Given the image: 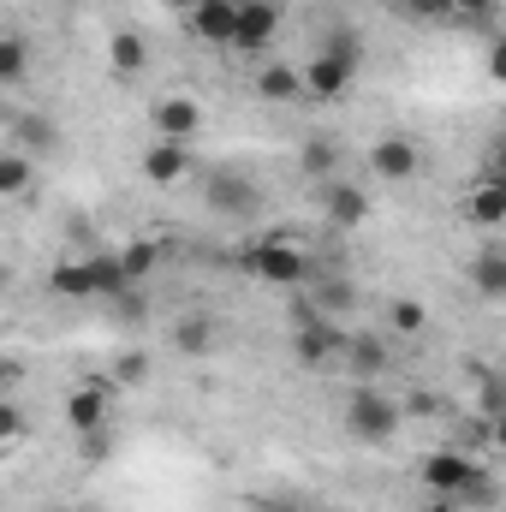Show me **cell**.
Here are the masks:
<instances>
[{
  "label": "cell",
  "mask_w": 506,
  "mask_h": 512,
  "mask_svg": "<svg viewBox=\"0 0 506 512\" xmlns=\"http://www.w3.org/2000/svg\"><path fill=\"white\" fill-rule=\"evenodd\" d=\"M358 72H364V36H358L352 24H334V30L316 42V60L298 72V84H304V96H316V102H340V96L358 84Z\"/></svg>",
  "instance_id": "6da1fadb"
},
{
  "label": "cell",
  "mask_w": 506,
  "mask_h": 512,
  "mask_svg": "<svg viewBox=\"0 0 506 512\" xmlns=\"http://www.w3.org/2000/svg\"><path fill=\"white\" fill-rule=\"evenodd\" d=\"M399 423H405L399 399H387L376 382H358V393L346 399V435L364 441V447H387L399 435Z\"/></svg>",
  "instance_id": "7a4b0ae2"
},
{
  "label": "cell",
  "mask_w": 506,
  "mask_h": 512,
  "mask_svg": "<svg viewBox=\"0 0 506 512\" xmlns=\"http://www.w3.org/2000/svg\"><path fill=\"white\" fill-rule=\"evenodd\" d=\"M203 197H209V209L227 215V221H256V215L268 209V191L256 185L245 167H209Z\"/></svg>",
  "instance_id": "3957f363"
},
{
  "label": "cell",
  "mask_w": 506,
  "mask_h": 512,
  "mask_svg": "<svg viewBox=\"0 0 506 512\" xmlns=\"http://www.w3.org/2000/svg\"><path fill=\"white\" fill-rule=\"evenodd\" d=\"M477 477H483V459L465 453V447H435V453H423V465H417V483H423L435 501H459Z\"/></svg>",
  "instance_id": "277c9868"
},
{
  "label": "cell",
  "mask_w": 506,
  "mask_h": 512,
  "mask_svg": "<svg viewBox=\"0 0 506 512\" xmlns=\"http://www.w3.org/2000/svg\"><path fill=\"white\" fill-rule=\"evenodd\" d=\"M245 262H251L256 280H268V286H304L316 274V256L304 245H292V239H262Z\"/></svg>",
  "instance_id": "5b68a950"
},
{
  "label": "cell",
  "mask_w": 506,
  "mask_h": 512,
  "mask_svg": "<svg viewBox=\"0 0 506 512\" xmlns=\"http://www.w3.org/2000/svg\"><path fill=\"white\" fill-rule=\"evenodd\" d=\"M370 173L376 179H387V185H405V179H417L423 173V143H411V137H381V143H370Z\"/></svg>",
  "instance_id": "8992f818"
},
{
  "label": "cell",
  "mask_w": 506,
  "mask_h": 512,
  "mask_svg": "<svg viewBox=\"0 0 506 512\" xmlns=\"http://www.w3.org/2000/svg\"><path fill=\"white\" fill-rule=\"evenodd\" d=\"M340 346H346V334H340L328 316H310V322H298V340H292V352H298V364H304V370H328V364L340 358Z\"/></svg>",
  "instance_id": "52a82bcc"
},
{
  "label": "cell",
  "mask_w": 506,
  "mask_h": 512,
  "mask_svg": "<svg viewBox=\"0 0 506 512\" xmlns=\"http://www.w3.org/2000/svg\"><path fill=\"white\" fill-rule=\"evenodd\" d=\"M274 30H280V6H274V0H239V24H233V48H245V54H268V42H274Z\"/></svg>",
  "instance_id": "ba28073f"
},
{
  "label": "cell",
  "mask_w": 506,
  "mask_h": 512,
  "mask_svg": "<svg viewBox=\"0 0 506 512\" xmlns=\"http://www.w3.org/2000/svg\"><path fill=\"white\" fill-rule=\"evenodd\" d=\"M167 346H173L179 358H215V352H221V322H215V316H203V310H191V316H179V322H173Z\"/></svg>",
  "instance_id": "9c48e42d"
},
{
  "label": "cell",
  "mask_w": 506,
  "mask_h": 512,
  "mask_svg": "<svg viewBox=\"0 0 506 512\" xmlns=\"http://www.w3.org/2000/svg\"><path fill=\"white\" fill-rule=\"evenodd\" d=\"M191 36L209 48H233V24H239V0H197L191 6Z\"/></svg>",
  "instance_id": "30bf717a"
},
{
  "label": "cell",
  "mask_w": 506,
  "mask_h": 512,
  "mask_svg": "<svg viewBox=\"0 0 506 512\" xmlns=\"http://www.w3.org/2000/svg\"><path fill=\"white\" fill-rule=\"evenodd\" d=\"M191 167H197L191 143H167V137H155V143L143 149V179H149V185H179Z\"/></svg>",
  "instance_id": "8fae6325"
},
{
  "label": "cell",
  "mask_w": 506,
  "mask_h": 512,
  "mask_svg": "<svg viewBox=\"0 0 506 512\" xmlns=\"http://www.w3.org/2000/svg\"><path fill=\"white\" fill-rule=\"evenodd\" d=\"M149 120H155V131H161L167 143H191V137H197V126H203V108H197L191 96H161Z\"/></svg>",
  "instance_id": "7c38bea8"
},
{
  "label": "cell",
  "mask_w": 506,
  "mask_h": 512,
  "mask_svg": "<svg viewBox=\"0 0 506 512\" xmlns=\"http://www.w3.org/2000/svg\"><path fill=\"white\" fill-rule=\"evenodd\" d=\"M322 215H328L334 227H346V233H352V227H364V221H370V197H364L358 185L328 179V185H322Z\"/></svg>",
  "instance_id": "4fadbf2b"
},
{
  "label": "cell",
  "mask_w": 506,
  "mask_h": 512,
  "mask_svg": "<svg viewBox=\"0 0 506 512\" xmlns=\"http://www.w3.org/2000/svg\"><path fill=\"white\" fill-rule=\"evenodd\" d=\"M48 286H54V298H66V304H96L90 256H60V262H54V274H48Z\"/></svg>",
  "instance_id": "5bb4252c"
},
{
  "label": "cell",
  "mask_w": 506,
  "mask_h": 512,
  "mask_svg": "<svg viewBox=\"0 0 506 512\" xmlns=\"http://www.w3.org/2000/svg\"><path fill=\"white\" fill-rule=\"evenodd\" d=\"M340 358H346V370H352L358 382H376L381 370L393 364V352H387V340H381V334H352V340L340 346Z\"/></svg>",
  "instance_id": "9a60e30c"
},
{
  "label": "cell",
  "mask_w": 506,
  "mask_h": 512,
  "mask_svg": "<svg viewBox=\"0 0 506 512\" xmlns=\"http://www.w3.org/2000/svg\"><path fill=\"white\" fill-rule=\"evenodd\" d=\"M66 423H72L78 435L102 429V423H108V393H102V387H72V399H66Z\"/></svg>",
  "instance_id": "2e32d148"
},
{
  "label": "cell",
  "mask_w": 506,
  "mask_h": 512,
  "mask_svg": "<svg viewBox=\"0 0 506 512\" xmlns=\"http://www.w3.org/2000/svg\"><path fill=\"white\" fill-rule=\"evenodd\" d=\"M465 215H471L483 233H495V227L506 221V185H501V179H483V185L465 197Z\"/></svg>",
  "instance_id": "e0dca14e"
},
{
  "label": "cell",
  "mask_w": 506,
  "mask_h": 512,
  "mask_svg": "<svg viewBox=\"0 0 506 512\" xmlns=\"http://www.w3.org/2000/svg\"><path fill=\"white\" fill-rule=\"evenodd\" d=\"M471 286H477L483 298H506V251L495 245V239L471 256Z\"/></svg>",
  "instance_id": "ac0fdd59"
},
{
  "label": "cell",
  "mask_w": 506,
  "mask_h": 512,
  "mask_svg": "<svg viewBox=\"0 0 506 512\" xmlns=\"http://www.w3.org/2000/svg\"><path fill=\"white\" fill-rule=\"evenodd\" d=\"M90 280H96V304L108 298V304H120L131 292V280H126V268H120V256L114 251H96L90 256Z\"/></svg>",
  "instance_id": "d6986e66"
},
{
  "label": "cell",
  "mask_w": 506,
  "mask_h": 512,
  "mask_svg": "<svg viewBox=\"0 0 506 512\" xmlns=\"http://www.w3.org/2000/svg\"><path fill=\"white\" fill-rule=\"evenodd\" d=\"M256 96H262V102H292V96H304V84H298V66H286V60H268V66L256 72Z\"/></svg>",
  "instance_id": "ffe728a7"
},
{
  "label": "cell",
  "mask_w": 506,
  "mask_h": 512,
  "mask_svg": "<svg viewBox=\"0 0 506 512\" xmlns=\"http://www.w3.org/2000/svg\"><path fill=\"white\" fill-rule=\"evenodd\" d=\"M30 66H36V48H30L24 36L0 30V90H6V84H24V78H30Z\"/></svg>",
  "instance_id": "44dd1931"
},
{
  "label": "cell",
  "mask_w": 506,
  "mask_h": 512,
  "mask_svg": "<svg viewBox=\"0 0 506 512\" xmlns=\"http://www.w3.org/2000/svg\"><path fill=\"white\" fill-rule=\"evenodd\" d=\"M108 66H114V78H137V72L149 66V42H143L137 30H120V36L108 42Z\"/></svg>",
  "instance_id": "7402d4cb"
},
{
  "label": "cell",
  "mask_w": 506,
  "mask_h": 512,
  "mask_svg": "<svg viewBox=\"0 0 506 512\" xmlns=\"http://www.w3.org/2000/svg\"><path fill=\"white\" fill-rule=\"evenodd\" d=\"M30 185H36V161L24 149H6L0 155V197H30Z\"/></svg>",
  "instance_id": "603a6c76"
},
{
  "label": "cell",
  "mask_w": 506,
  "mask_h": 512,
  "mask_svg": "<svg viewBox=\"0 0 506 512\" xmlns=\"http://www.w3.org/2000/svg\"><path fill=\"white\" fill-rule=\"evenodd\" d=\"M12 131H18V143L30 149V161H36V155H48V149L60 143V131H54V120H48V114H18V120H12Z\"/></svg>",
  "instance_id": "cb8c5ba5"
},
{
  "label": "cell",
  "mask_w": 506,
  "mask_h": 512,
  "mask_svg": "<svg viewBox=\"0 0 506 512\" xmlns=\"http://www.w3.org/2000/svg\"><path fill=\"white\" fill-rule=\"evenodd\" d=\"M298 167H304L310 179H322V185H328V179H334V167H340V149H334L328 137H310V143L298 149Z\"/></svg>",
  "instance_id": "d4e9b609"
},
{
  "label": "cell",
  "mask_w": 506,
  "mask_h": 512,
  "mask_svg": "<svg viewBox=\"0 0 506 512\" xmlns=\"http://www.w3.org/2000/svg\"><path fill=\"white\" fill-rule=\"evenodd\" d=\"M114 256H120V268H126V280H131V286H137V280H143V274H149V268L161 262V251H155L149 239H131L126 251H114Z\"/></svg>",
  "instance_id": "484cf974"
},
{
  "label": "cell",
  "mask_w": 506,
  "mask_h": 512,
  "mask_svg": "<svg viewBox=\"0 0 506 512\" xmlns=\"http://www.w3.org/2000/svg\"><path fill=\"white\" fill-rule=\"evenodd\" d=\"M495 501H501V483H495V477L483 471V477H477V483H471V489H465V495L453 501V507H459V512H489Z\"/></svg>",
  "instance_id": "4316f807"
},
{
  "label": "cell",
  "mask_w": 506,
  "mask_h": 512,
  "mask_svg": "<svg viewBox=\"0 0 506 512\" xmlns=\"http://www.w3.org/2000/svg\"><path fill=\"white\" fill-rule=\"evenodd\" d=\"M423 322H429V310H423L417 298H393V328H399V334H417Z\"/></svg>",
  "instance_id": "83f0119b"
},
{
  "label": "cell",
  "mask_w": 506,
  "mask_h": 512,
  "mask_svg": "<svg viewBox=\"0 0 506 512\" xmlns=\"http://www.w3.org/2000/svg\"><path fill=\"white\" fill-rule=\"evenodd\" d=\"M256 512H322L316 501H298V495H262Z\"/></svg>",
  "instance_id": "f1b7e54d"
},
{
  "label": "cell",
  "mask_w": 506,
  "mask_h": 512,
  "mask_svg": "<svg viewBox=\"0 0 506 512\" xmlns=\"http://www.w3.org/2000/svg\"><path fill=\"white\" fill-rule=\"evenodd\" d=\"M18 435H24V411H18L12 399H0V447H6V441H18Z\"/></svg>",
  "instance_id": "f546056e"
},
{
  "label": "cell",
  "mask_w": 506,
  "mask_h": 512,
  "mask_svg": "<svg viewBox=\"0 0 506 512\" xmlns=\"http://www.w3.org/2000/svg\"><path fill=\"white\" fill-rule=\"evenodd\" d=\"M495 0H447V18H489Z\"/></svg>",
  "instance_id": "4dcf8cb0"
},
{
  "label": "cell",
  "mask_w": 506,
  "mask_h": 512,
  "mask_svg": "<svg viewBox=\"0 0 506 512\" xmlns=\"http://www.w3.org/2000/svg\"><path fill=\"white\" fill-rule=\"evenodd\" d=\"M435 411H441V393L417 387V393H411V417H435Z\"/></svg>",
  "instance_id": "1f68e13d"
},
{
  "label": "cell",
  "mask_w": 506,
  "mask_h": 512,
  "mask_svg": "<svg viewBox=\"0 0 506 512\" xmlns=\"http://www.w3.org/2000/svg\"><path fill=\"white\" fill-rule=\"evenodd\" d=\"M114 376H120V382H143V376H149V364L131 352V358H120V364H114Z\"/></svg>",
  "instance_id": "d6a6232c"
},
{
  "label": "cell",
  "mask_w": 506,
  "mask_h": 512,
  "mask_svg": "<svg viewBox=\"0 0 506 512\" xmlns=\"http://www.w3.org/2000/svg\"><path fill=\"white\" fill-rule=\"evenodd\" d=\"M411 512H459V507H453V501H435V495H429L423 507H411Z\"/></svg>",
  "instance_id": "836d02e7"
},
{
  "label": "cell",
  "mask_w": 506,
  "mask_h": 512,
  "mask_svg": "<svg viewBox=\"0 0 506 512\" xmlns=\"http://www.w3.org/2000/svg\"><path fill=\"white\" fill-rule=\"evenodd\" d=\"M167 6H173V12H191V6H197V0H167Z\"/></svg>",
  "instance_id": "e575fe53"
},
{
  "label": "cell",
  "mask_w": 506,
  "mask_h": 512,
  "mask_svg": "<svg viewBox=\"0 0 506 512\" xmlns=\"http://www.w3.org/2000/svg\"><path fill=\"white\" fill-rule=\"evenodd\" d=\"M0 298H6V268H0Z\"/></svg>",
  "instance_id": "d590c367"
},
{
  "label": "cell",
  "mask_w": 506,
  "mask_h": 512,
  "mask_svg": "<svg viewBox=\"0 0 506 512\" xmlns=\"http://www.w3.org/2000/svg\"><path fill=\"white\" fill-rule=\"evenodd\" d=\"M0 376H6V364H0Z\"/></svg>",
  "instance_id": "8d00e7d4"
}]
</instances>
